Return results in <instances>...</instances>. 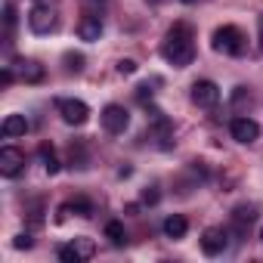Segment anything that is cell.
<instances>
[{
  "label": "cell",
  "instance_id": "7a4b0ae2",
  "mask_svg": "<svg viewBox=\"0 0 263 263\" xmlns=\"http://www.w3.org/2000/svg\"><path fill=\"white\" fill-rule=\"evenodd\" d=\"M211 44L223 56H241L245 47H248V37H245V31L238 25H220L214 31V37H211Z\"/></svg>",
  "mask_w": 263,
  "mask_h": 263
},
{
  "label": "cell",
  "instance_id": "6da1fadb",
  "mask_svg": "<svg viewBox=\"0 0 263 263\" xmlns=\"http://www.w3.org/2000/svg\"><path fill=\"white\" fill-rule=\"evenodd\" d=\"M161 56L171 65H177V68L192 65V59H195V37H192V25L189 22H174V28L167 31V37L161 44Z\"/></svg>",
  "mask_w": 263,
  "mask_h": 263
},
{
  "label": "cell",
  "instance_id": "4316f807",
  "mask_svg": "<svg viewBox=\"0 0 263 263\" xmlns=\"http://www.w3.org/2000/svg\"><path fill=\"white\" fill-rule=\"evenodd\" d=\"M260 28H263V16H260Z\"/></svg>",
  "mask_w": 263,
  "mask_h": 263
},
{
  "label": "cell",
  "instance_id": "7c38bea8",
  "mask_svg": "<svg viewBox=\"0 0 263 263\" xmlns=\"http://www.w3.org/2000/svg\"><path fill=\"white\" fill-rule=\"evenodd\" d=\"M0 134H4L7 140L25 137V134H28V121H25V115H7L4 124H0Z\"/></svg>",
  "mask_w": 263,
  "mask_h": 263
},
{
  "label": "cell",
  "instance_id": "d6986e66",
  "mask_svg": "<svg viewBox=\"0 0 263 263\" xmlns=\"http://www.w3.org/2000/svg\"><path fill=\"white\" fill-rule=\"evenodd\" d=\"M65 68L68 71H84V56L81 53H65Z\"/></svg>",
  "mask_w": 263,
  "mask_h": 263
},
{
  "label": "cell",
  "instance_id": "5b68a950",
  "mask_svg": "<svg viewBox=\"0 0 263 263\" xmlns=\"http://www.w3.org/2000/svg\"><path fill=\"white\" fill-rule=\"evenodd\" d=\"M56 111L62 115L65 124H74V127L90 121V105L81 102V99H56Z\"/></svg>",
  "mask_w": 263,
  "mask_h": 263
},
{
  "label": "cell",
  "instance_id": "9c48e42d",
  "mask_svg": "<svg viewBox=\"0 0 263 263\" xmlns=\"http://www.w3.org/2000/svg\"><path fill=\"white\" fill-rule=\"evenodd\" d=\"M25 167V155L16 146H4L0 149V174L4 177H19Z\"/></svg>",
  "mask_w": 263,
  "mask_h": 263
},
{
  "label": "cell",
  "instance_id": "83f0119b",
  "mask_svg": "<svg viewBox=\"0 0 263 263\" xmlns=\"http://www.w3.org/2000/svg\"><path fill=\"white\" fill-rule=\"evenodd\" d=\"M260 241H263V229H260Z\"/></svg>",
  "mask_w": 263,
  "mask_h": 263
},
{
  "label": "cell",
  "instance_id": "8992f818",
  "mask_svg": "<svg viewBox=\"0 0 263 263\" xmlns=\"http://www.w3.org/2000/svg\"><path fill=\"white\" fill-rule=\"evenodd\" d=\"M99 121H102V127L108 130V134H124V130H127V124H130V115H127V108H124V105H118V102H108V105L102 108Z\"/></svg>",
  "mask_w": 263,
  "mask_h": 263
},
{
  "label": "cell",
  "instance_id": "d4e9b609",
  "mask_svg": "<svg viewBox=\"0 0 263 263\" xmlns=\"http://www.w3.org/2000/svg\"><path fill=\"white\" fill-rule=\"evenodd\" d=\"M260 53H263V28H260Z\"/></svg>",
  "mask_w": 263,
  "mask_h": 263
},
{
  "label": "cell",
  "instance_id": "7402d4cb",
  "mask_svg": "<svg viewBox=\"0 0 263 263\" xmlns=\"http://www.w3.org/2000/svg\"><path fill=\"white\" fill-rule=\"evenodd\" d=\"M13 245H16V248H31L34 241H31V235L25 232V235H16V238H13Z\"/></svg>",
  "mask_w": 263,
  "mask_h": 263
},
{
  "label": "cell",
  "instance_id": "cb8c5ba5",
  "mask_svg": "<svg viewBox=\"0 0 263 263\" xmlns=\"http://www.w3.org/2000/svg\"><path fill=\"white\" fill-rule=\"evenodd\" d=\"M143 201H146V204H155V201H158V192H143Z\"/></svg>",
  "mask_w": 263,
  "mask_h": 263
},
{
  "label": "cell",
  "instance_id": "8fae6325",
  "mask_svg": "<svg viewBox=\"0 0 263 263\" xmlns=\"http://www.w3.org/2000/svg\"><path fill=\"white\" fill-rule=\"evenodd\" d=\"M78 37L87 41V44H96V41L102 37V19H99V16H84V19L78 22Z\"/></svg>",
  "mask_w": 263,
  "mask_h": 263
},
{
  "label": "cell",
  "instance_id": "484cf974",
  "mask_svg": "<svg viewBox=\"0 0 263 263\" xmlns=\"http://www.w3.org/2000/svg\"><path fill=\"white\" fill-rule=\"evenodd\" d=\"M183 4H195V0H183Z\"/></svg>",
  "mask_w": 263,
  "mask_h": 263
},
{
  "label": "cell",
  "instance_id": "277c9868",
  "mask_svg": "<svg viewBox=\"0 0 263 263\" xmlns=\"http://www.w3.org/2000/svg\"><path fill=\"white\" fill-rule=\"evenodd\" d=\"M56 25H59V16H56V10H53L50 4H37V7L28 13V28H31L34 34H53Z\"/></svg>",
  "mask_w": 263,
  "mask_h": 263
},
{
  "label": "cell",
  "instance_id": "2e32d148",
  "mask_svg": "<svg viewBox=\"0 0 263 263\" xmlns=\"http://www.w3.org/2000/svg\"><path fill=\"white\" fill-rule=\"evenodd\" d=\"M37 155H41V161H44V167H47V174H59V158H56V152H53V146H41L37 149Z\"/></svg>",
  "mask_w": 263,
  "mask_h": 263
},
{
  "label": "cell",
  "instance_id": "4fadbf2b",
  "mask_svg": "<svg viewBox=\"0 0 263 263\" xmlns=\"http://www.w3.org/2000/svg\"><path fill=\"white\" fill-rule=\"evenodd\" d=\"M186 232H189V223H186L183 214H171V217L164 220V235H167V238H183Z\"/></svg>",
  "mask_w": 263,
  "mask_h": 263
},
{
  "label": "cell",
  "instance_id": "9a60e30c",
  "mask_svg": "<svg viewBox=\"0 0 263 263\" xmlns=\"http://www.w3.org/2000/svg\"><path fill=\"white\" fill-rule=\"evenodd\" d=\"M105 238L115 245V248H121L124 241H127V232H124V223H118V220H111V223H105Z\"/></svg>",
  "mask_w": 263,
  "mask_h": 263
},
{
  "label": "cell",
  "instance_id": "603a6c76",
  "mask_svg": "<svg viewBox=\"0 0 263 263\" xmlns=\"http://www.w3.org/2000/svg\"><path fill=\"white\" fill-rule=\"evenodd\" d=\"M0 84H4V87H10V84H13V71H10V68L0 71Z\"/></svg>",
  "mask_w": 263,
  "mask_h": 263
},
{
  "label": "cell",
  "instance_id": "44dd1931",
  "mask_svg": "<svg viewBox=\"0 0 263 263\" xmlns=\"http://www.w3.org/2000/svg\"><path fill=\"white\" fill-rule=\"evenodd\" d=\"M4 22H7V31H13V25H16V7L13 4L4 7Z\"/></svg>",
  "mask_w": 263,
  "mask_h": 263
},
{
  "label": "cell",
  "instance_id": "e0dca14e",
  "mask_svg": "<svg viewBox=\"0 0 263 263\" xmlns=\"http://www.w3.org/2000/svg\"><path fill=\"white\" fill-rule=\"evenodd\" d=\"M65 208H68V214L74 211L78 217H93V201H90V198H74V201H68Z\"/></svg>",
  "mask_w": 263,
  "mask_h": 263
},
{
  "label": "cell",
  "instance_id": "ac0fdd59",
  "mask_svg": "<svg viewBox=\"0 0 263 263\" xmlns=\"http://www.w3.org/2000/svg\"><path fill=\"white\" fill-rule=\"evenodd\" d=\"M232 220H235V226H238V229H241V226H251V223L257 220V211H254V208H245V204H241V208H235Z\"/></svg>",
  "mask_w": 263,
  "mask_h": 263
},
{
  "label": "cell",
  "instance_id": "30bf717a",
  "mask_svg": "<svg viewBox=\"0 0 263 263\" xmlns=\"http://www.w3.org/2000/svg\"><path fill=\"white\" fill-rule=\"evenodd\" d=\"M201 251H204L208 257L223 254V251H226V232H223V229H204V235H201Z\"/></svg>",
  "mask_w": 263,
  "mask_h": 263
},
{
  "label": "cell",
  "instance_id": "52a82bcc",
  "mask_svg": "<svg viewBox=\"0 0 263 263\" xmlns=\"http://www.w3.org/2000/svg\"><path fill=\"white\" fill-rule=\"evenodd\" d=\"M229 134H232V140H235V143H245V146H251V143L260 137V124H257L254 118H232V124H229Z\"/></svg>",
  "mask_w": 263,
  "mask_h": 263
},
{
  "label": "cell",
  "instance_id": "ffe728a7",
  "mask_svg": "<svg viewBox=\"0 0 263 263\" xmlns=\"http://www.w3.org/2000/svg\"><path fill=\"white\" fill-rule=\"evenodd\" d=\"M140 65H137V59H121L118 62V74H134Z\"/></svg>",
  "mask_w": 263,
  "mask_h": 263
},
{
  "label": "cell",
  "instance_id": "ba28073f",
  "mask_svg": "<svg viewBox=\"0 0 263 263\" xmlns=\"http://www.w3.org/2000/svg\"><path fill=\"white\" fill-rule=\"evenodd\" d=\"M192 102L201 108H214L220 102V87L214 81H195L192 84Z\"/></svg>",
  "mask_w": 263,
  "mask_h": 263
},
{
  "label": "cell",
  "instance_id": "3957f363",
  "mask_svg": "<svg viewBox=\"0 0 263 263\" xmlns=\"http://www.w3.org/2000/svg\"><path fill=\"white\" fill-rule=\"evenodd\" d=\"M93 254H96V245H93V238H87V235H78V238H71L68 245L59 248V260H62V263H84V260H90Z\"/></svg>",
  "mask_w": 263,
  "mask_h": 263
},
{
  "label": "cell",
  "instance_id": "5bb4252c",
  "mask_svg": "<svg viewBox=\"0 0 263 263\" xmlns=\"http://www.w3.org/2000/svg\"><path fill=\"white\" fill-rule=\"evenodd\" d=\"M44 78H47V71H44L41 62H34V59L22 62V81H25V84H41Z\"/></svg>",
  "mask_w": 263,
  "mask_h": 263
}]
</instances>
